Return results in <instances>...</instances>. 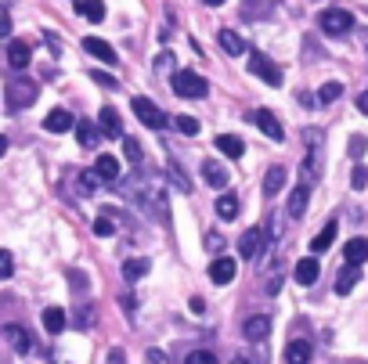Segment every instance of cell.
Returning a JSON list of instances; mask_svg holds the SVG:
<instances>
[{"label": "cell", "mask_w": 368, "mask_h": 364, "mask_svg": "<svg viewBox=\"0 0 368 364\" xmlns=\"http://www.w3.org/2000/svg\"><path fill=\"white\" fill-rule=\"evenodd\" d=\"M213 144H216V148H221V152H224L228 159H242V156H246V144H242V141H238L235 134H221V137H216Z\"/></svg>", "instance_id": "cb8c5ba5"}, {"label": "cell", "mask_w": 368, "mask_h": 364, "mask_svg": "<svg viewBox=\"0 0 368 364\" xmlns=\"http://www.w3.org/2000/svg\"><path fill=\"white\" fill-rule=\"evenodd\" d=\"M242 335H246L249 342L267 339V335H271V317H267V314H256V317H249L246 325H242Z\"/></svg>", "instance_id": "30bf717a"}, {"label": "cell", "mask_w": 368, "mask_h": 364, "mask_svg": "<svg viewBox=\"0 0 368 364\" xmlns=\"http://www.w3.org/2000/svg\"><path fill=\"white\" fill-rule=\"evenodd\" d=\"M318 29H321L325 36H346V33L354 29V15L343 11V8H325V11L318 15Z\"/></svg>", "instance_id": "6da1fadb"}, {"label": "cell", "mask_w": 368, "mask_h": 364, "mask_svg": "<svg viewBox=\"0 0 368 364\" xmlns=\"http://www.w3.org/2000/svg\"><path fill=\"white\" fill-rule=\"evenodd\" d=\"M4 335H8V342L15 347V354H29V350H33V335L22 328V325H8Z\"/></svg>", "instance_id": "ac0fdd59"}, {"label": "cell", "mask_w": 368, "mask_h": 364, "mask_svg": "<svg viewBox=\"0 0 368 364\" xmlns=\"http://www.w3.org/2000/svg\"><path fill=\"white\" fill-rule=\"evenodd\" d=\"M249 123L260 126V130H264L271 141H281V137H286V130H281V119H278L271 109H256V112H249Z\"/></svg>", "instance_id": "52a82bcc"}, {"label": "cell", "mask_w": 368, "mask_h": 364, "mask_svg": "<svg viewBox=\"0 0 368 364\" xmlns=\"http://www.w3.org/2000/svg\"><path fill=\"white\" fill-rule=\"evenodd\" d=\"M184 364H216V357H213L209 350H195V354H188Z\"/></svg>", "instance_id": "f35d334b"}, {"label": "cell", "mask_w": 368, "mask_h": 364, "mask_svg": "<svg viewBox=\"0 0 368 364\" xmlns=\"http://www.w3.org/2000/svg\"><path fill=\"white\" fill-rule=\"evenodd\" d=\"M15 274V256L8 252V249H0V282H4V278H11Z\"/></svg>", "instance_id": "d590c367"}, {"label": "cell", "mask_w": 368, "mask_h": 364, "mask_svg": "<svg viewBox=\"0 0 368 364\" xmlns=\"http://www.w3.org/2000/svg\"><path fill=\"white\" fill-rule=\"evenodd\" d=\"M94 174H98L105 184H116V181H119V159L108 156V152H101L98 162H94Z\"/></svg>", "instance_id": "7c38bea8"}, {"label": "cell", "mask_w": 368, "mask_h": 364, "mask_svg": "<svg viewBox=\"0 0 368 364\" xmlns=\"http://www.w3.org/2000/svg\"><path fill=\"white\" fill-rule=\"evenodd\" d=\"M123 152H126L130 162H141V141H138V137H126V141H123Z\"/></svg>", "instance_id": "74e56055"}, {"label": "cell", "mask_w": 368, "mask_h": 364, "mask_svg": "<svg viewBox=\"0 0 368 364\" xmlns=\"http://www.w3.org/2000/svg\"><path fill=\"white\" fill-rule=\"evenodd\" d=\"M83 51H87V54H94L98 61H105V66H119L116 47H112V44H105V40H98V36H87V40H83Z\"/></svg>", "instance_id": "9c48e42d"}, {"label": "cell", "mask_w": 368, "mask_h": 364, "mask_svg": "<svg viewBox=\"0 0 368 364\" xmlns=\"http://www.w3.org/2000/svg\"><path fill=\"white\" fill-rule=\"evenodd\" d=\"M307 195H311V191H307V184H300V188H293V191H289V202H286V209H289V217H293V220H300L303 213H307Z\"/></svg>", "instance_id": "e0dca14e"}, {"label": "cell", "mask_w": 368, "mask_h": 364, "mask_svg": "<svg viewBox=\"0 0 368 364\" xmlns=\"http://www.w3.org/2000/svg\"><path fill=\"white\" fill-rule=\"evenodd\" d=\"M73 126H76V119L65 109H54L47 119H43V130H51V134H65V130H73Z\"/></svg>", "instance_id": "9a60e30c"}, {"label": "cell", "mask_w": 368, "mask_h": 364, "mask_svg": "<svg viewBox=\"0 0 368 364\" xmlns=\"http://www.w3.org/2000/svg\"><path fill=\"white\" fill-rule=\"evenodd\" d=\"M43 328H47L51 335H58L65 328V310L61 307H47V310H43Z\"/></svg>", "instance_id": "f1b7e54d"}, {"label": "cell", "mask_w": 368, "mask_h": 364, "mask_svg": "<svg viewBox=\"0 0 368 364\" xmlns=\"http://www.w3.org/2000/svg\"><path fill=\"white\" fill-rule=\"evenodd\" d=\"M213 209H216V217H221V220H235L238 217V195H235V191H221Z\"/></svg>", "instance_id": "44dd1931"}, {"label": "cell", "mask_w": 368, "mask_h": 364, "mask_svg": "<svg viewBox=\"0 0 368 364\" xmlns=\"http://www.w3.org/2000/svg\"><path fill=\"white\" fill-rule=\"evenodd\" d=\"M264 242H267V234L260 227H249L242 238H238V256H242V260H260V256H264Z\"/></svg>", "instance_id": "8992f818"}, {"label": "cell", "mask_w": 368, "mask_h": 364, "mask_svg": "<svg viewBox=\"0 0 368 364\" xmlns=\"http://www.w3.org/2000/svg\"><path fill=\"white\" fill-rule=\"evenodd\" d=\"M73 130H76V141H80V148H91V152H94V148H98V141H101L98 126H94V123H87V119H80V123L73 126Z\"/></svg>", "instance_id": "7402d4cb"}, {"label": "cell", "mask_w": 368, "mask_h": 364, "mask_svg": "<svg viewBox=\"0 0 368 364\" xmlns=\"http://www.w3.org/2000/svg\"><path fill=\"white\" fill-rule=\"evenodd\" d=\"M235 274H238V264L231 260V256H216V260L209 264V282H213V285L235 282Z\"/></svg>", "instance_id": "ba28073f"}, {"label": "cell", "mask_w": 368, "mask_h": 364, "mask_svg": "<svg viewBox=\"0 0 368 364\" xmlns=\"http://www.w3.org/2000/svg\"><path fill=\"white\" fill-rule=\"evenodd\" d=\"M188 307H191L195 314H203V310H206V303H203V299H199V296H191V299H188Z\"/></svg>", "instance_id": "b9f144b4"}, {"label": "cell", "mask_w": 368, "mask_h": 364, "mask_svg": "<svg viewBox=\"0 0 368 364\" xmlns=\"http://www.w3.org/2000/svg\"><path fill=\"white\" fill-rule=\"evenodd\" d=\"M351 188H354V191H365V188H368V166H354V174H351Z\"/></svg>", "instance_id": "8d00e7d4"}, {"label": "cell", "mask_w": 368, "mask_h": 364, "mask_svg": "<svg viewBox=\"0 0 368 364\" xmlns=\"http://www.w3.org/2000/svg\"><path fill=\"white\" fill-rule=\"evenodd\" d=\"M36 94H40V87L33 79H15L8 87V105H11V109H26V105L36 101Z\"/></svg>", "instance_id": "5b68a950"}, {"label": "cell", "mask_w": 368, "mask_h": 364, "mask_svg": "<svg viewBox=\"0 0 368 364\" xmlns=\"http://www.w3.org/2000/svg\"><path fill=\"white\" fill-rule=\"evenodd\" d=\"M358 278H361V271H358L354 264H346V267L336 274V292H339V296H346V292H351V289L358 285Z\"/></svg>", "instance_id": "4316f807"}, {"label": "cell", "mask_w": 368, "mask_h": 364, "mask_svg": "<svg viewBox=\"0 0 368 364\" xmlns=\"http://www.w3.org/2000/svg\"><path fill=\"white\" fill-rule=\"evenodd\" d=\"M173 123H177V130H181V134H188V137L199 134V119H191V116H177Z\"/></svg>", "instance_id": "e575fe53"}, {"label": "cell", "mask_w": 368, "mask_h": 364, "mask_svg": "<svg viewBox=\"0 0 368 364\" xmlns=\"http://www.w3.org/2000/svg\"><path fill=\"white\" fill-rule=\"evenodd\" d=\"M166 174H170V181L177 184L181 191H191V184H188V177H184V169H181L177 162H173V159H166Z\"/></svg>", "instance_id": "d6a6232c"}, {"label": "cell", "mask_w": 368, "mask_h": 364, "mask_svg": "<svg viewBox=\"0 0 368 364\" xmlns=\"http://www.w3.org/2000/svg\"><path fill=\"white\" fill-rule=\"evenodd\" d=\"M203 4H209V8H216V4H224V0H203Z\"/></svg>", "instance_id": "bcb514c9"}, {"label": "cell", "mask_w": 368, "mask_h": 364, "mask_svg": "<svg viewBox=\"0 0 368 364\" xmlns=\"http://www.w3.org/2000/svg\"><path fill=\"white\" fill-rule=\"evenodd\" d=\"M343 260L346 264H354V267H361L365 260H368V238H351L343 245Z\"/></svg>", "instance_id": "d6986e66"}, {"label": "cell", "mask_w": 368, "mask_h": 364, "mask_svg": "<svg viewBox=\"0 0 368 364\" xmlns=\"http://www.w3.org/2000/svg\"><path fill=\"white\" fill-rule=\"evenodd\" d=\"M339 94H343V83H336V79H329V83H325V87L318 91V101H321V105H332V101H336Z\"/></svg>", "instance_id": "1f68e13d"}, {"label": "cell", "mask_w": 368, "mask_h": 364, "mask_svg": "<svg viewBox=\"0 0 368 364\" xmlns=\"http://www.w3.org/2000/svg\"><path fill=\"white\" fill-rule=\"evenodd\" d=\"M318 274H321V264L311 260V256L296 264V282H300V285H314V282H318Z\"/></svg>", "instance_id": "d4e9b609"}, {"label": "cell", "mask_w": 368, "mask_h": 364, "mask_svg": "<svg viewBox=\"0 0 368 364\" xmlns=\"http://www.w3.org/2000/svg\"><path fill=\"white\" fill-rule=\"evenodd\" d=\"M33 61V47L26 44V40H11V47H8V66L11 69H26Z\"/></svg>", "instance_id": "5bb4252c"}, {"label": "cell", "mask_w": 368, "mask_h": 364, "mask_svg": "<svg viewBox=\"0 0 368 364\" xmlns=\"http://www.w3.org/2000/svg\"><path fill=\"white\" fill-rule=\"evenodd\" d=\"M94 234H98V238H112V234H116V220L112 217H98L94 220Z\"/></svg>", "instance_id": "836d02e7"}, {"label": "cell", "mask_w": 368, "mask_h": 364, "mask_svg": "<svg viewBox=\"0 0 368 364\" xmlns=\"http://www.w3.org/2000/svg\"><path fill=\"white\" fill-rule=\"evenodd\" d=\"M91 79L101 83V87H108V91H116V87H119V79H116V76H108V73H91Z\"/></svg>", "instance_id": "ab89813d"}, {"label": "cell", "mask_w": 368, "mask_h": 364, "mask_svg": "<svg viewBox=\"0 0 368 364\" xmlns=\"http://www.w3.org/2000/svg\"><path fill=\"white\" fill-rule=\"evenodd\" d=\"M228 169H224V162H216V159H206L203 162V181L209 184V188H228Z\"/></svg>", "instance_id": "4fadbf2b"}, {"label": "cell", "mask_w": 368, "mask_h": 364, "mask_svg": "<svg viewBox=\"0 0 368 364\" xmlns=\"http://www.w3.org/2000/svg\"><path fill=\"white\" fill-rule=\"evenodd\" d=\"M173 94L177 98H206L209 83L203 76H195L191 69H181V73H173Z\"/></svg>", "instance_id": "7a4b0ae2"}, {"label": "cell", "mask_w": 368, "mask_h": 364, "mask_svg": "<svg viewBox=\"0 0 368 364\" xmlns=\"http://www.w3.org/2000/svg\"><path fill=\"white\" fill-rule=\"evenodd\" d=\"M216 44H221L231 58H238V54H246V44H242V36L238 33H231V29H221L216 33Z\"/></svg>", "instance_id": "603a6c76"}, {"label": "cell", "mask_w": 368, "mask_h": 364, "mask_svg": "<svg viewBox=\"0 0 368 364\" xmlns=\"http://www.w3.org/2000/svg\"><path fill=\"white\" fill-rule=\"evenodd\" d=\"M4 36H11V18H8V15L0 18V40H4Z\"/></svg>", "instance_id": "7bdbcfd3"}, {"label": "cell", "mask_w": 368, "mask_h": 364, "mask_svg": "<svg viewBox=\"0 0 368 364\" xmlns=\"http://www.w3.org/2000/svg\"><path fill=\"white\" fill-rule=\"evenodd\" d=\"M101 184V177L94 174V169H80V177H76V188H80V195H94Z\"/></svg>", "instance_id": "f546056e"}, {"label": "cell", "mask_w": 368, "mask_h": 364, "mask_svg": "<svg viewBox=\"0 0 368 364\" xmlns=\"http://www.w3.org/2000/svg\"><path fill=\"white\" fill-rule=\"evenodd\" d=\"M130 109H134V116L148 126V130H163V126H166V112L159 109L156 101H148V98H134V101H130Z\"/></svg>", "instance_id": "3957f363"}, {"label": "cell", "mask_w": 368, "mask_h": 364, "mask_svg": "<svg viewBox=\"0 0 368 364\" xmlns=\"http://www.w3.org/2000/svg\"><path fill=\"white\" fill-rule=\"evenodd\" d=\"M249 73L253 76H260V79H264L267 83V87H281V69L274 66V61L271 58H264V54H249Z\"/></svg>", "instance_id": "277c9868"}, {"label": "cell", "mask_w": 368, "mask_h": 364, "mask_svg": "<svg viewBox=\"0 0 368 364\" xmlns=\"http://www.w3.org/2000/svg\"><path fill=\"white\" fill-rule=\"evenodd\" d=\"M76 11L87 18V22H101V18H105V4H101V0H80Z\"/></svg>", "instance_id": "83f0119b"}, {"label": "cell", "mask_w": 368, "mask_h": 364, "mask_svg": "<svg viewBox=\"0 0 368 364\" xmlns=\"http://www.w3.org/2000/svg\"><path fill=\"white\" fill-rule=\"evenodd\" d=\"M311 342L307 339H293L286 347V364H311Z\"/></svg>", "instance_id": "ffe728a7"}, {"label": "cell", "mask_w": 368, "mask_h": 364, "mask_svg": "<svg viewBox=\"0 0 368 364\" xmlns=\"http://www.w3.org/2000/svg\"><path fill=\"white\" fill-rule=\"evenodd\" d=\"M148 267H152V264L145 260V256H134V260H126V264H123V278H126L130 285H134V282H141V278L148 274Z\"/></svg>", "instance_id": "484cf974"}, {"label": "cell", "mask_w": 368, "mask_h": 364, "mask_svg": "<svg viewBox=\"0 0 368 364\" xmlns=\"http://www.w3.org/2000/svg\"><path fill=\"white\" fill-rule=\"evenodd\" d=\"M4 152H8V137H0V159H4Z\"/></svg>", "instance_id": "f6af8a7d"}, {"label": "cell", "mask_w": 368, "mask_h": 364, "mask_svg": "<svg viewBox=\"0 0 368 364\" xmlns=\"http://www.w3.org/2000/svg\"><path fill=\"white\" fill-rule=\"evenodd\" d=\"M98 126H101V134H105V137H123V119H119L116 109H108V105L98 112Z\"/></svg>", "instance_id": "8fae6325"}, {"label": "cell", "mask_w": 368, "mask_h": 364, "mask_svg": "<svg viewBox=\"0 0 368 364\" xmlns=\"http://www.w3.org/2000/svg\"><path fill=\"white\" fill-rule=\"evenodd\" d=\"M332 238H336V224H325L318 234H314V242H311V249L314 252H325V249H329L332 245Z\"/></svg>", "instance_id": "4dcf8cb0"}, {"label": "cell", "mask_w": 368, "mask_h": 364, "mask_svg": "<svg viewBox=\"0 0 368 364\" xmlns=\"http://www.w3.org/2000/svg\"><path fill=\"white\" fill-rule=\"evenodd\" d=\"M358 109H361V112H365V116H368V91H365V94H361V98H358Z\"/></svg>", "instance_id": "ee69618b"}, {"label": "cell", "mask_w": 368, "mask_h": 364, "mask_svg": "<svg viewBox=\"0 0 368 364\" xmlns=\"http://www.w3.org/2000/svg\"><path fill=\"white\" fill-rule=\"evenodd\" d=\"M365 148H368V141H365L361 134H354V137H351V156L361 159V156H365Z\"/></svg>", "instance_id": "60d3db41"}, {"label": "cell", "mask_w": 368, "mask_h": 364, "mask_svg": "<svg viewBox=\"0 0 368 364\" xmlns=\"http://www.w3.org/2000/svg\"><path fill=\"white\" fill-rule=\"evenodd\" d=\"M231 364H249V361H246V357H235V361H231Z\"/></svg>", "instance_id": "7dc6e473"}, {"label": "cell", "mask_w": 368, "mask_h": 364, "mask_svg": "<svg viewBox=\"0 0 368 364\" xmlns=\"http://www.w3.org/2000/svg\"><path fill=\"white\" fill-rule=\"evenodd\" d=\"M286 181H289V174H286V166H271L267 174H264V195L267 199H274L281 188H286Z\"/></svg>", "instance_id": "2e32d148"}]
</instances>
